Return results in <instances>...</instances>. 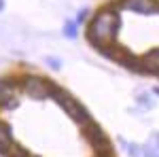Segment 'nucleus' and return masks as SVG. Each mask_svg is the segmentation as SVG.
Wrapping results in <instances>:
<instances>
[{"instance_id": "7ed1b4c3", "label": "nucleus", "mask_w": 159, "mask_h": 157, "mask_svg": "<svg viewBox=\"0 0 159 157\" xmlns=\"http://www.w3.org/2000/svg\"><path fill=\"white\" fill-rule=\"evenodd\" d=\"M81 127H83V136H85V140L93 146L96 157H110V155H112V146H110L106 134H104V130L100 127L98 123L89 121V123L81 125Z\"/></svg>"}, {"instance_id": "6e6552de", "label": "nucleus", "mask_w": 159, "mask_h": 157, "mask_svg": "<svg viewBox=\"0 0 159 157\" xmlns=\"http://www.w3.org/2000/svg\"><path fill=\"white\" fill-rule=\"evenodd\" d=\"M11 145H13V132H11V125H9L7 121L0 119V153H7Z\"/></svg>"}, {"instance_id": "39448f33", "label": "nucleus", "mask_w": 159, "mask_h": 157, "mask_svg": "<svg viewBox=\"0 0 159 157\" xmlns=\"http://www.w3.org/2000/svg\"><path fill=\"white\" fill-rule=\"evenodd\" d=\"M19 83L15 79H0V109H17L19 96H17Z\"/></svg>"}, {"instance_id": "9d476101", "label": "nucleus", "mask_w": 159, "mask_h": 157, "mask_svg": "<svg viewBox=\"0 0 159 157\" xmlns=\"http://www.w3.org/2000/svg\"><path fill=\"white\" fill-rule=\"evenodd\" d=\"M76 25H79L76 21H66V25H64V34H66L68 38H74V36H76V32H79Z\"/></svg>"}, {"instance_id": "f257e3e1", "label": "nucleus", "mask_w": 159, "mask_h": 157, "mask_svg": "<svg viewBox=\"0 0 159 157\" xmlns=\"http://www.w3.org/2000/svg\"><path fill=\"white\" fill-rule=\"evenodd\" d=\"M117 30H119V15H117V11L102 9L89 21L87 38H89V43H93L98 49H102V47H106V45H112V40L117 38Z\"/></svg>"}, {"instance_id": "f8f14e48", "label": "nucleus", "mask_w": 159, "mask_h": 157, "mask_svg": "<svg viewBox=\"0 0 159 157\" xmlns=\"http://www.w3.org/2000/svg\"><path fill=\"white\" fill-rule=\"evenodd\" d=\"M144 157H159V153L153 146H147V149H144Z\"/></svg>"}, {"instance_id": "423d86ee", "label": "nucleus", "mask_w": 159, "mask_h": 157, "mask_svg": "<svg viewBox=\"0 0 159 157\" xmlns=\"http://www.w3.org/2000/svg\"><path fill=\"white\" fill-rule=\"evenodd\" d=\"M119 7L125 11H134L138 15H153L159 13L157 0H119Z\"/></svg>"}, {"instance_id": "ddd939ff", "label": "nucleus", "mask_w": 159, "mask_h": 157, "mask_svg": "<svg viewBox=\"0 0 159 157\" xmlns=\"http://www.w3.org/2000/svg\"><path fill=\"white\" fill-rule=\"evenodd\" d=\"M85 17H87V11H81V13H79V17H76V24H83Z\"/></svg>"}, {"instance_id": "1a4fd4ad", "label": "nucleus", "mask_w": 159, "mask_h": 157, "mask_svg": "<svg viewBox=\"0 0 159 157\" xmlns=\"http://www.w3.org/2000/svg\"><path fill=\"white\" fill-rule=\"evenodd\" d=\"M4 155H7V157H30V153L25 151L24 146H19V145H15V142H13Z\"/></svg>"}, {"instance_id": "20e7f679", "label": "nucleus", "mask_w": 159, "mask_h": 157, "mask_svg": "<svg viewBox=\"0 0 159 157\" xmlns=\"http://www.w3.org/2000/svg\"><path fill=\"white\" fill-rule=\"evenodd\" d=\"M55 85L51 83L49 79H43L38 74H28L19 81V89L24 91L25 96H30L32 100H45V98H51V91H53Z\"/></svg>"}, {"instance_id": "f03ea898", "label": "nucleus", "mask_w": 159, "mask_h": 157, "mask_svg": "<svg viewBox=\"0 0 159 157\" xmlns=\"http://www.w3.org/2000/svg\"><path fill=\"white\" fill-rule=\"evenodd\" d=\"M51 98H55V102H57L61 109L66 110V115H68L72 121H76L79 125H85V123H89V121H91V117H89V113H87L85 106H83L79 100H74L70 94H66L64 89H60V87H53Z\"/></svg>"}, {"instance_id": "dca6fc26", "label": "nucleus", "mask_w": 159, "mask_h": 157, "mask_svg": "<svg viewBox=\"0 0 159 157\" xmlns=\"http://www.w3.org/2000/svg\"><path fill=\"white\" fill-rule=\"evenodd\" d=\"M155 140H157V142H159V134H157V136H155ZM157 149H159V146H157Z\"/></svg>"}, {"instance_id": "2eb2a0df", "label": "nucleus", "mask_w": 159, "mask_h": 157, "mask_svg": "<svg viewBox=\"0 0 159 157\" xmlns=\"http://www.w3.org/2000/svg\"><path fill=\"white\" fill-rule=\"evenodd\" d=\"M153 91H155V94H157V96H159V87H155V89H153Z\"/></svg>"}, {"instance_id": "f3484780", "label": "nucleus", "mask_w": 159, "mask_h": 157, "mask_svg": "<svg viewBox=\"0 0 159 157\" xmlns=\"http://www.w3.org/2000/svg\"><path fill=\"white\" fill-rule=\"evenodd\" d=\"M110 157H112V155H110Z\"/></svg>"}, {"instance_id": "9b49d317", "label": "nucleus", "mask_w": 159, "mask_h": 157, "mask_svg": "<svg viewBox=\"0 0 159 157\" xmlns=\"http://www.w3.org/2000/svg\"><path fill=\"white\" fill-rule=\"evenodd\" d=\"M45 62H47V66H49V68H53V70H60V68H61V62L57 60V58H53V55L45 58Z\"/></svg>"}, {"instance_id": "0eeeda50", "label": "nucleus", "mask_w": 159, "mask_h": 157, "mask_svg": "<svg viewBox=\"0 0 159 157\" xmlns=\"http://www.w3.org/2000/svg\"><path fill=\"white\" fill-rule=\"evenodd\" d=\"M142 70H147V72H155L159 74V47L151 49L147 55L142 58Z\"/></svg>"}, {"instance_id": "4468645a", "label": "nucleus", "mask_w": 159, "mask_h": 157, "mask_svg": "<svg viewBox=\"0 0 159 157\" xmlns=\"http://www.w3.org/2000/svg\"><path fill=\"white\" fill-rule=\"evenodd\" d=\"M0 11H4V0H0Z\"/></svg>"}]
</instances>
